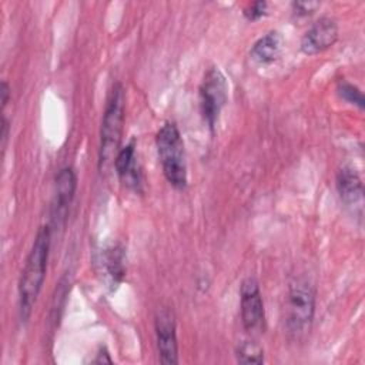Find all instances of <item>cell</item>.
Instances as JSON below:
<instances>
[{"instance_id":"1","label":"cell","mask_w":365,"mask_h":365,"mask_svg":"<svg viewBox=\"0 0 365 365\" xmlns=\"http://www.w3.org/2000/svg\"><path fill=\"white\" fill-rule=\"evenodd\" d=\"M50 242H51L50 227L48 225L40 227L34 237L31 250L26 258V264L19 279V305H20L21 319L24 321L29 319L46 278Z\"/></svg>"},{"instance_id":"2","label":"cell","mask_w":365,"mask_h":365,"mask_svg":"<svg viewBox=\"0 0 365 365\" xmlns=\"http://www.w3.org/2000/svg\"><path fill=\"white\" fill-rule=\"evenodd\" d=\"M124 110H125V91L121 83L113 84L100 128V148H98V168L100 171L106 170L110 163L115 158L124 124Z\"/></svg>"},{"instance_id":"3","label":"cell","mask_w":365,"mask_h":365,"mask_svg":"<svg viewBox=\"0 0 365 365\" xmlns=\"http://www.w3.org/2000/svg\"><path fill=\"white\" fill-rule=\"evenodd\" d=\"M155 145L165 180L175 190L187 187V161L181 133L175 123H164L155 135Z\"/></svg>"},{"instance_id":"4","label":"cell","mask_w":365,"mask_h":365,"mask_svg":"<svg viewBox=\"0 0 365 365\" xmlns=\"http://www.w3.org/2000/svg\"><path fill=\"white\" fill-rule=\"evenodd\" d=\"M315 288L304 277L294 278L285 298V327L291 336L301 338L309 332L315 314Z\"/></svg>"},{"instance_id":"5","label":"cell","mask_w":365,"mask_h":365,"mask_svg":"<svg viewBox=\"0 0 365 365\" xmlns=\"http://www.w3.org/2000/svg\"><path fill=\"white\" fill-rule=\"evenodd\" d=\"M200 110L211 133L228 98V83L218 67H210L200 84Z\"/></svg>"},{"instance_id":"6","label":"cell","mask_w":365,"mask_h":365,"mask_svg":"<svg viewBox=\"0 0 365 365\" xmlns=\"http://www.w3.org/2000/svg\"><path fill=\"white\" fill-rule=\"evenodd\" d=\"M240 309L242 327L250 334L264 329L265 311L258 281L252 277L245 278L240 287Z\"/></svg>"},{"instance_id":"7","label":"cell","mask_w":365,"mask_h":365,"mask_svg":"<svg viewBox=\"0 0 365 365\" xmlns=\"http://www.w3.org/2000/svg\"><path fill=\"white\" fill-rule=\"evenodd\" d=\"M157 349L160 361L164 365L178 364V344H177V325L173 309L160 308L154 318Z\"/></svg>"},{"instance_id":"8","label":"cell","mask_w":365,"mask_h":365,"mask_svg":"<svg viewBox=\"0 0 365 365\" xmlns=\"http://www.w3.org/2000/svg\"><path fill=\"white\" fill-rule=\"evenodd\" d=\"M338 24L334 19L324 16L311 24L301 40V51L314 56L332 47L338 40Z\"/></svg>"},{"instance_id":"9","label":"cell","mask_w":365,"mask_h":365,"mask_svg":"<svg viewBox=\"0 0 365 365\" xmlns=\"http://www.w3.org/2000/svg\"><path fill=\"white\" fill-rule=\"evenodd\" d=\"M77 177L71 167H63L56 175V192L51 205V220L56 227L64 225L70 204L74 198Z\"/></svg>"},{"instance_id":"10","label":"cell","mask_w":365,"mask_h":365,"mask_svg":"<svg viewBox=\"0 0 365 365\" xmlns=\"http://www.w3.org/2000/svg\"><path fill=\"white\" fill-rule=\"evenodd\" d=\"M335 185L341 201L349 207H358L359 211L362 210V200H364V184L359 174L352 167H342L336 173Z\"/></svg>"},{"instance_id":"11","label":"cell","mask_w":365,"mask_h":365,"mask_svg":"<svg viewBox=\"0 0 365 365\" xmlns=\"http://www.w3.org/2000/svg\"><path fill=\"white\" fill-rule=\"evenodd\" d=\"M114 170L118 178L128 187L138 188L141 184V173L135 161V140H131L125 147L120 148L114 161Z\"/></svg>"},{"instance_id":"12","label":"cell","mask_w":365,"mask_h":365,"mask_svg":"<svg viewBox=\"0 0 365 365\" xmlns=\"http://www.w3.org/2000/svg\"><path fill=\"white\" fill-rule=\"evenodd\" d=\"M284 38L277 30H271L259 37L251 47V57L261 64L274 63L282 51Z\"/></svg>"},{"instance_id":"13","label":"cell","mask_w":365,"mask_h":365,"mask_svg":"<svg viewBox=\"0 0 365 365\" xmlns=\"http://www.w3.org/2000/svg\"><path fill=\"white\" fill-rule=\"evenodd\" d=\"M103 265L106 274L111 278L114 284H120L125 275V254L121 245H113L103 252Z\"/></svg>"},{"instance_id":"14","label":"cell","mask_w":365,"mask_h":365,"mask_svg":"<svg viewBox=\"0 0 365 365\" xmlns=\"http://www.w3.org/2000/svg\"><path fill=\"white\" fill-rule=\"evenodd\" d=\"M235 356L240 364H262L264 362V349L259 344L254 341H242L237 349Z\"/></svg>"},{"instance_id":"15","label":"cell","mask_w":365,"mask_h":365,"mask_svg":"<svg viewBox=\"0 0 365 365\" xmlns=\"http://www.w3.org/2000/svg\"><path fill=\"white\" fill-rule=\"evenodd\" d=\"M336 93L346 103L356 106L359 110H364V107H365L364 96H362V91L355 84H352L346 80H341L336 86Z\"/></svg>"},{"instance_id":"16","label":"cell","mask_w":365,"mask_h":365,"mask_svg":"<svg viewBox=\"0 0 365 365\" xmlns=\"http://www.w3.org/2000/svg\"><path fill=\"white\" fill-rule=\"evenodd\" d=\"M321 6L319 1L314 0H297L292 1V9L297 16H308L312 14Z\"/></svg>"},{"instance_id":"17","label":"cell","mask_w":365,"mask_h":365,"mask_svg":"<svg viewBox=\"0 0 365 365\" xmlns=\"http://www.w3.org/2000/svg\"><path fill=\"white\" fill-rule=\"evenodd\" d=\"M267 7H268V3L264 1V0L254 1V3H251V4L244 10V16H245L250 21L258 20V19H261V17L267 13Z\"/></svg>"},{"instance_id":"18","label":"cell","mask_w":365,"mask_h":365,"mask_svg":"<svg viewBox=\"0 0 365 365\" xmlns=\"http://www.w3.org/2000/svg\"><path fill=\"white\" fill-rule=\"evenodd\" d=\"M0 94H1V108H4L6 104L9 103V97H10V87H9V84L6 81H1Z\"/></svg>"},{"instance_id":"19","label":"cell","mask_w":365,"mask_h":365,"mask_svg":"<svg viewBox=\"0 0 365 365\" xmlns=\"http://www.w3.org/2000/svg\"><path fill=\"white\" fill-rule=\"evenodd\" d=\"M94 362L96 364H104V362H107V364H111L113 362V359L110 358V355H108V352H107V349L106 348H100V351H98V354H97V358L94 359Z\"/></svg>"},{"instance_id":"20","label":"cell","mask_w":365,"mask_h":365,"mask_svg":"<svg viewBox=\"0 0 365 365\" xmlns=\"http://www.w3.org/2000/svg\"><path fill=\"white\" fill-rule=\"evenodd\" d=\"M7 135H9V121L6 120V117H1V147L4 148L6 141H7Z\"/></svg>"}]
</instances>
